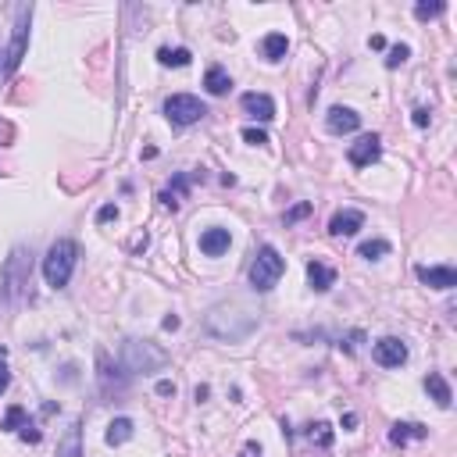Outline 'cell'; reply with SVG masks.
I'll return each mask as SVG.
<instances>
[{
    "label": "cell",
    "instance_id": "17",
    "mask_svg": "<svg viewBox=\"0 0 457 457\" xmlns=\"http://www.w3.org/2000/svg\"><path fill=\"white\" fill-rule=\"evenodd\" d=\"M429 436V429L425 425H418V421H396L393 429H389V443L393 446H404V443H411V439H425Z\"/></svg>",
    "mask_w": 457,
    "mask_h": 457
},
{
    "label": "cell",
    "instance_id": "22",
    "mask_svg": "<svg viewBox=\"0 0 457 457\" xmlns=\"http://www.w3.org/2000/svg\"><path fill=\"white\" fill-rule=\"evenodd\" d=\"M286 51H290V40H286L283 33H268V36L261 40V54H265L268 61H283Z\"/></svg>",
    "mask_w": 457,
    "mask_h": 457
},
{
    "label": "cell",
    "instance_id": "25",
    "mask_svg": "<svg viewBox=\"0 0 457 457\" xmlns=\"http://www.w3.org/2000/svg\"><path fill=\"white\" fill-rule=\"evenodd\" d=\"M26 421H29L26 407H22V404H15V407H8V414H4V421H0V429H8V432H15V429H22Z\"/></svg>",
    "mask_w": 457,
    "mask_h": 457
},
{
    "label": "cell",
    "instance_id": "18",
    "mask_svg": "<svg viewBox=\"0 0 457 457\" xmlns=\"http://www.w3.org/2000/svg\"><path fill=\"white\" fill-rule=\"evenodd\" d=\"M228 86H233V79H228V72H225L221 65H211V68L204 72V90H207L211 97H225Z\"/></svg>",
    "mask_w": 457,
    "mask_h": 457
},
{
    "label": "cell",
    "instance_id": "39",
    "mask_svg": "<svg viewBox=\"0 0 457 457\" xmlns=\"http://www.w3.org/2000/svg\"><path fill=\"white\" fill-rule=\"evenodd\" d=\"M161 325H164V329H168V332H172V329H179V315H168V318H164V322H161Z\"/></svg>",
    "mask_w": 457,
    "mask_h": 457
},
{
    "label": "cell",
    "instance_id": "10",
    "mask_svg": "<svg viewBox=\"0 0 457 457\" xmlns=\"http://www.w3.org/2000/svg\"><path fill=\"white\" fill-rule=\"evenodd\" d=\"M414 275H418L425 286H432V290H453V286H457V272H453L450 265H418Z\"/></svg>",
    "mask_w": 457,
    "mask_h": 457
},
{
    "label": "cell",
    "instance_id": "20",
    "mask_svg": "<svg viewBox=\"0 0 457 457\" xmlns=\"http://www.w3.org/2000/svg\"><path fill=\"white\" fill-rule=\"evenodd\" d=\"M54 457H83V429H79V421H72L68 425V432L61 436V443H58V453Z\"/></svg>",
    "mask_w": 457,
    "mask_h": 457
},
{
    "label": "cell",
    "instance_id": "34",
    "mask_svg": "<svg viewBox=\"0 0 457 457\" xmlns=\"http://www.w3.org/2000/svg\"><path fill=\"white\" fill-rule=\"evenodd\" d=\"M411 122H414L418 129H425V125L432 122V115H429V107H414V111H411Z\"/></svg>",
    "mask_w": 457,
    "mask_h": 457
},
{
    "label": "cell",
    "instance_id": "4",
    "mask_svg": "<svg viewBox=\"0 0 457 457\" xmlns=\"http://www.w3.org/2000/svg\"><path fill=\"white\" fill-rule=\"evenodd\" d=\"M75 261H79V247L72 240H58L47 251V258H43V279H47V286L65 290L68 279H72V272H75Z\"/></svg>",
    "mask_w": 457,
    "mask_h": 457
},
{
    "label": "cell",
    "instance_id": "15",
    "mask_svg": "<svg viewBox=\"0 0 457 457\" xmlns=\"http://www.w3.org/2000/svg\"><path fill=\"white\" fill-rule=\"evenodd\" d=\"M361 225H364V214H361L357 207H347V211H336V214H332L329 233H332V236H354Z\"/></svg>",
    "mask_w": 457,
    "mask_h": 457
},
{
    "label": "cell",
    "instance_id": "16",
    "mask_svg": "<svg viewBox=\"0 0 457 457\" xmlns=\"http://www.w3.org/2000/svg\"><path fill=\"white\" fill-rule=\"evenodd\" d=\"M308 283H311L315 293H325V290H332L336 272H332L329 265H322V261H308Z\"/></svg>",
    "mask_w": 457,
    "mask_h": 457
},
{
    "label": "cell",
    "instance_id": "8",
    "mask_svg": "<svg viewBox=\"0 0 457 457\" xmlns=\"http://www.w3.org/2000/svg\"><path fill=\"white\" fill-rule=\"evenodd\" d=\"M29 22H33V8H19V22H15V40H11V51L8 54V72H15L22 65V54H26V40H29Z\"/></svg>",
    "mask_w": 457,
    "mask_h": 457
},
{
    "label": "cell",
    "instance_id": "14",
    "mask_svg": "<svg viewBox=\"0 0 457 457\" xmlns=\"http://www.w3.org/2000/svg\"><path fill=\"white\" fill-rule=\"evenodd\" d=\"M325 129H329V132H336V136H343V132H357V129H361V115H357L354 107H329V115H325Z\"/></svg>",
    "mask_w": 457,
    "mask_h": 457
},
{
    "label": "cell",
    "instance_id": "21",
    "mask_svg": "<svg viewBox=\"0 0 457 457\" xmlns=\"http://www.w3.org/2000/svg\"><path fill=\"white\" fill-rule=\"evenodd\" d=\"M132 432H136L132 418H115V421L107 425L104 439H107V446H122V443H129V439H132Z\"/></svg>",
    "mask_w": 457,
    "mask_h": 457
},
{
    "label": "cell",
    "instance_id": "40",
    "mask_svg": "<svg viewBox=\"0 0 457 457\" xmlns=\"http://www.w3.org/2000/svg\"><path fill=\"white\" fill-rule=\"evenodd\" d=\"M340 425H343V429H354V425H357V414H343V421H340Z\"/></svg>",
    "mask_w": 457,
    "mask_h": 457
},
{
    "label": "cell",
    "instance_id": "29",
    "mask_svg": "<svg viewBox=\"0 0 457 457\" xmlns=\"http://www.w3.org/2000/svg\"><path fill=\"white\" fill-rule=\"evenodd\" d=\"M243 140H247L251 147H265V143H268V132H265V129H254V125H247V129H243Z\"/></svg>",
    "mask_w": 457,
    "mask_h": 457
},
{
    "label": "cell",
    "instance_id": "11",
    "mask_svg": "<svg viewBox=\"0 0 457 457\" xmlns=\"http://www.w3.org/2000/svg\"><path fill=\"white\" fill-rule=\"evenodd\" d=\"M97 379H100V393L104 396H111V393H122L125 389V375H115L118 368L111 364V357H107V350H97Z\"/></svg>",
    "mask_w": 457,
    "mask_h": 457
},
{
    "label": "cell",
    "instance_id": "41",
    "mask_svg": "<svg viewBox=\"0 0 457 457\" xmlns=\"http://www.w3.org/2000/svg\"><path fill=\"white\" fill-rule=\"evenodd\" d=\"M4 72H8V54L0 51V75H4Z\"/></svg>",
    "mask_w": 457,
    "mask_h": 457
},
{
    "label": "cell",
    "instance_id": "36",
    "mask_svg": "<svg viewBox=\"0 0 457 457\" xmlns=\"http://www.w3.org/2000/svg\"><path fill=\"white\" fill-rule=\"evenodd\" d=\"M157 396H175V382L172 379H161L157 382Z\"/></svg>",
    "mask_w": 457,
    "mask_h": 457
},
{
    "label": "cell",
    "instance_id": "32",
    "mask_svg": "<svg viewBox=\"0 0 457 457\" xmlns=\"http://www.w3.org/2000/svg\"><path fill=\"white\" fill-rule=\"evenodd\" d=\"M11 386V372H8V350L0 347V393Z\"/></svg>",
    "mask_w": 457,
    "mask_h": 457
},
{
    "label": "cell",
    "instance_id": "30",
    "mask_svg": "<svg viewBox=\"0 0 457 457\" xmlns=\"http://www.w3.org/2000/svg\"><path fill=\"white\" fill-rule=\"evenodd\" d=\"M186 189H189V179H186V175H175V179H172V186H168L164 193L179 200V196H186Z\"/></svg>",
    "mask_w": 457,
    "mask_h": 457
},
{
    "label": "cell",
    "instance_id": "6",
    "mask_svg": "<svg viewBox=\"0 0 457 457\" xmlns=\"http://www.w3.org/2000/svg\"><path fill=\"white\" fill-rule=\"evenodd\" d=\"M164 115H168L172 125H193V122H200L207 115V104L200 97H193V93H172L164 100Z\"/></svg>",
    "mask_w": 457,
    "mask_h": 457
},
{
    "label": "cell",
    "instance_id": "9",
    "mask_svg": "<svg viewBox=\"0 0 457 457\" xmlns=\"http://www.w3.org/2000/svg\"><path fill=\"white\" fill-rule=\"evenodd\" d=\"M379 154H382V140L375 136V132H368V136H361L357 143H350V164L354 168H368L372 161H379Z\"/></svg>",
    "mask_w": 457,
    "mask_h": 457
},
{
    "label": "cell",
    "instance_id": "12",
    "mask_svg": "<svg viewBox=\"0 0 457 457\" xmlns=\"http://www.w3.org/2000/svg\"><path fill=\"white\" fill-rule=\"evenodd\" d=\"M228 243H233V236H228V228H221V225H211L200 233V254L204 258H221L228 251Z\"/></svg>",
    "mask_w": 457,
    "mask_h": 457
},
{
    "label": "cell",
    "instance_id": "5",
    "mask_svg": "<svg viewBox=\"0 0 457 457\" xmlns=\"http://www.w3.org/2000/svg\"><path fill=\"white\" fill-rule=\"evenodd\" d=\"M283 272H286L283 254H279L272 243H265V247L254 254V265H251V286H254L258 293H268V290L283 279Z\"/></svg>",
    "mask_w": 457,
    "mask_h": 457
},
{
    "label": "cell",
    "instance_id": "31",
    "mask_svg": "<svg viewBox=\"0 0 457 457\" xmlns=\"http://www.w3.org/2000/svg\"><path fill=\"white\" fill-rule=\"evenodd\" d=\"M311 211H315L311 204H297V207H290V211H286V218H283V221H286V225H293V221H300V218H308Z\"/></svg>",
    "mask_w": 457,
    "mask_h": 457
},
{
    "label": "cell",
    "instance_id": "3",
    "mask_svg": "<svg viewBox=\"0 0 457 457\" xmlns=\"http://www.w3.org/2000/svg\"><path fill=\"white\" fill-rule=\"evenodd\" d=\"M118 361H122V368L132 372V375H150V372L168 368L172 357H168L164 347H157V343H150V340H125L122 350H118Z\"/></svg>",
    "mask_w": 457,
    "mask_h": 457
},
{
    "label": "cell",
    "instance_id": "28",
    "mask_svg": "<svg viewBox=\"0 0 457 457\" xmlns=\"http://www.w3.org/2000/svg\"><path fill=\"white\" fill-rule=\"evenodd\" d=\"M446 11V4H443V0H436V4H425V0H421V4H414V15L425 22V19H436V15H443Z\"/></svg>",
    "mask_w": 457,
    "mask_h": 457
},
{
    "label": "cell",
    "instance_id": "35",
    "mask_svg": "<svg viewBox=\"0 0 457 457\" xmlns=\"http://www.w3.org/2000/svg\"><path fill=\"white\" fill-rule=\"evenodd\" d=\"M19 436H22V439H26V443H40V429H36V425H33V421H26V425H22V429H19Z\"/></svg>",
    "mask_w": 457,
    "mask_h": 457
},
{
    "label": "cell",
    "instance_id": "2",
    "mask_svg": "<svg viewBox=\"0 0 457 457\" xmlns=\"http://www.w3.org/2000/svg\"><path fill=\"white\" fill-rule=\"evenodd\" d=\"M29 279H33V251L26 247H15L0 268V300L4 304H19L29 290Z\"/></svg>",
    "mask_w": 457,
    "mask_h": 457
},
{
    "label": "cell",
    "instance_id": "26",
    "mask_svg": "<svg viewBox=\"0 0 457 457\" xmlns=\"http://www.w3.org/2000/svg\"><path fill=\"white\" fill-rule=\"evenodd\" d=\"M357 254H361L364 261H375V258L389 254V243H386V240H368V243H361V247H357Z\"/></svg>",
    "mask_w": 457,
    "mask_h": 457
},
{
    "label": "cell",
    "instance_id": "33",
    "mask_svg": "<svg viewBox=\"0 0 457 457\" xmlns=\"http://www.w3.org/2000/svg\"><path fill=\"white\" fill-rule=\"evenodd\" d=\"M107 221H118V207H115V204H104V207L97 211V225H107Z\"/></svg>",
    "mask_w": 457,
    "mask_h": 457
},
{
    "label": "cell",
    "instance_id": "7",
    "mask_svg": "<svg viewBox=\"0 0 457 457\" xmlns=\"http://www.w3.org/2000/svg\"><path fill=\"white\" fill-rule=\"evenodd\" d=\"M372 357H375V364H382V368H400V364L407 361V343L396 340V336H382V340L372 347Z\"/></svg>",
    "mask_w": 457,
    "mask_h": 457
},
{
    "label": "cell",
    "instance_id": "27",
    "mask_svg": "<svg viewBox=\"0 0 457 457\" xmlns=\"http://www.w3.org/2000/svg\"><path fill=\"white\" fill-rule=\"evenodd\" d=\"M411 58V47L407 43H396V47H389V58H386V68H400L404 61Z\"/></svg>",
    "mask_w": 457,
    "mask_h": 457
},
{
    "label": "cell",
    "instance_id": "1",
    "mask_svg": "<svg viewBox=\"0 0 457 457\" xmlns=\"http://www.w3.org/2000/svg\"><path fill=\"white\" fill-rule=\"evenodd\" d=\"M204 332L221 343H243L247 336L258 332V315L247 311L243 304H214L204 315Z\"/></svg>",
    "mask_w": 457,
    "mask_h": 457
},
{
    "label": "cell",
    "instance_id": "24",
    "mask_svg": "<svg viewBox=\"0 0 457 457\" xmlns=\"http://www.w3.org/2000/svg\"><path fill=\"white\" fill-rule=\"evenodd\" d=\"M315 446H322V450H329L332 446V425L329 421H315V425H308V432H304Z\"/></svg>",
    "mask_w": 457,
    "mask_h": 457
},
{
    "label": "cell",
    "instance_id": "13",
    "mask_svg": "<svg viewBox=\"0 0 457 457\" xmlns=\"http://www.w3.org/2000/svg\"><path fill=\"white\" fill-rule=\"evenodd\" d=\"M240 107L254 118V122H272L275 118V100L268 93H243L240 97Z\"/></svg>",
    "mask_w": 457,
    "mask_h": 457
},
{
    "label": "cell",
    "instance_id": "37",
    "mask_svg": "<svg viewBox=\"0 0 457 457\" xmlns=\"http://www.w3.org/2000/svg\"><path fill=\"white\" fill-rule=\"evenodd\" d=\"M240 457H261V446H258V443H247Z\"/></svg>",
    "mask_w": 457,
    "mask_h": 457
},
{
    "label": "cell",
    "instance_id": "23",
    "mask_svg": "<svg viewBox=\"0 0 457 457\" xmlns=\"http://www.w3.org/2000/svg\"><path fill=\"white\" fill-rule=\"evenodd\" d=\"M157 61H161L164 68H186V65L193 61V54H189L186 47H175V51H172V47H161V51H157Z\"/></svg>",
    "mask_w": 457,
    "mask_h": 457
},
{
    "label": "cell",
    "instance_id": "38",
    "mask_svg": "<svg viewBox=\"0 0 457 457\" xmlns=\"http://www.w3.org/2000/svg\"><path fill=\"white\" fill-rule=\"evenodd\" d=\"M368 47H372V51H386V40H382V36H379V33H375V36H372V40H368Z\"/></svg>",
    "mask_w": 457,
    "mask_h": 457
},
{
    "label": "cell",
    "instance_id": "19",
    "mask_svg": "<svg viewBox=\"0 0 457 457\" xmlns=\"http://www.w3.org/2000/svg\"><path fill=\"white\" fill-rule=\"evenodd\" d=\"M425 389H429V396L436 400V407H450L453 393H450V382H446L439 372H429V375H425Z\"/></svg>",
    "mask_w": 457,
    "mask_h": 457
}]
</instances>
